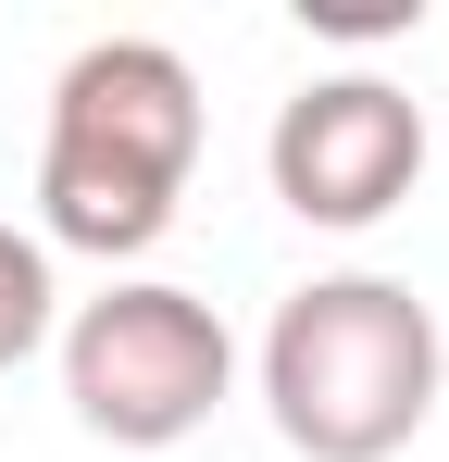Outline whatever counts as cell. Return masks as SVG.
<instances>
[{
  "label": "cell",
  "mask_w": 449,
  "mask_h": 462,
  "mask_svg": "<svg viewBox=\"0 0 449 462\" xmlns=\"http://www.w3.org/2000/svg\"><path fill=\"white\" fill-rule=\"evenodd\" d=\"M200 162V76L175 38H87L50 76V151H38V213L63 250L125 263L175 226Z\"/></svg>",
  "instance_id": "cell-1"
},
{
  "label": "cell",
  "mask_w": 449,
  "mask_h": 462,
  "mask_svg": "<svg viewBox=\"0 0 449 462\" xmlns=\"http://www.w3.org/2000/svg\"><path fill=\"white\" fill-rule=\"evenodd\" d=\"M449 375L437 300L399 275H312L262 325V400L299 462H387L425 438Z\"/></svg>",
  "instance_id": "cell-2"
},
{
  "label": "cell",
  "mask_w": 449,
  "mask_h": 462,
  "mask_svg": "<svg viewBox=\"0 0 449 462\" xmlns=\"http://www.w3.org/2000/svg\"><path fill=\"white\" fill-rule=\"evenodd\" d=\"M237 350H224V312L200 288H162V275H125L100 300H75L63 325V400L87 438L113 450H175L200 412L224 400Z\"/></svg>",
  "instance_id": "cell-3"
},
{
  "label": "cell",
  "mask_w": 449,
  "mask_h": 462,
  "mask_svg": "<svg viewBox=\"0 0 449 462\" xmlns=\"http://www.w3.org/2000/svg\"><path fill=\"white\" fill-rule=\"evenodd\" d=\"M262 162H275V200L299 226H374L425 175V100L387 88V76H312L275 100Z\"/></svg>",
  "instance_id": "cell-4"
},
{
  "label": "cell",
  "mask_w": 449,
  "mask_h": 462,
  "mask_svg": "<svg viewBox=\"0 0 449 462\" xmlns=\"http://www.w3.org/2000/svg\"><path fill=\"white\" fill-rule=\"evenodd\" d=\"M38 337H50V250L25 226H0V375H13Z\"/></svg>",
  "instance_id": "cell-5"
},
{
  "label": "cell",
  "mask_w": 449,
  "mask_h": 462,
  "mask_svg": "<svg viewBox=\"0 0 449 462\" xmlns=\"http://www.w3.org/2000/svg\"><path fill=\"white\" fill-rule=\"evenodd\" d=\"M299 13H312L325 38H374V25H399L412 0H299Z\"/></svg>",
  "instance_id": "cell-6"
}]
</instances>
